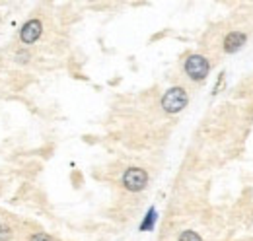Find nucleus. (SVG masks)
<instances>
[{"label": "nucleus", "instance_id": "nucleus-1", "mask_svg": "<svg viewBox=\"0 0 253 241\" xmlns=\"http://www.w3.org/2000/svg\"><path fill=\"white\" fill-rule=\"evenodd\" d=\"M160 105H162V111L164 113L177 115V113H181L189 105V93H187L185 88H181V86H173V88L164 91V95L160 99Z\"/></svg>", "mask_w": 253, "mask_h": 241}, {"label": "nucleus", "instance_id": "nucleus-2", "mask_svg": "<svg viewBox=\"0 0 253 241\" xmlns=\"http://www.w3.org/2000/svg\"><path fill=\"white\" fill-rule=\"evenodd\" d=\"M183 72L191 82L203 84L211 74V62L205 55L191 53V55H187V59L183 60Z\"/></svg>", "mask_w": 253, "mask_h": 241}, {"label": "nucleus", "instance_id": "nucleus-3", "mask_svg": "<svg viewBox=\"0 0 253 241\" xmlns=\"http://www.w3.org/2000/svg\"><path fill=\"white\" fill-rule=\"evenodd\" d=\"M121 183L128 193H140L148 187V173L142 167H128L121 177Z\"/></svg>", "mask_w": 253, "mask_h": 241}, {"label": "nucleus", "instance_id": "nucleus-4", "mask_svg": "<svg viewBox=\"0 0 253 241\" xmlns=\"http://www.w3.org/2000/svg\"><path fill=\"white\" fill-rule=\"evenodd\" d=\"M41 33H43V24H41V20L32 18V20H28V22L22 24V28L18 31V37H20V41H22L24 45H33V43L39 41Z\"/></svg>", "mask_w": 253, "mask_h": 241}, {"label": "nucleus", "instance_id": "nucleus-5", "mask_svg": "<svg viewBox=\"0 0 253 241\" xmlns=\"http://www.w3.org/2000/svg\"><path fill=\"white\" fill-rule=\"evenodd\" d=\"M246 43H248V35H246V31H230L226 37H224V53H228V55H236V53H240L244 47H246Z\"/></svg>", "mask_w": 253, "mask_h": 241}, {"label": "nucleus", "instance_id": "nucleus-6", "mask_svg": "<svg viewBox=\"0 0 253 241\" xmlns=\"http://www.w3.org/2000/svg\"><path fill=\"white\" fill-rule=\"evenodd\" d=\"M156 222H158V210H156L154 206H150V208L146 210V214H144V218H142L138 230H140V232H152V230L156 228Z\"/></svg>", "mask_w": 253, "mask_h": 241}, {"label": "nucleus", "instance_id": "nucleus-7", "mask_svg": "<svg viewBox=\"0 0 253 241\" xmlns=\"http://www.w3.org/2000/svg\"><path fill=\"white\" fill-rule=\"evenodd\" d=\"M177 241H205L197 232H193V230H185V232H181L179 234V238Z\"/></svg>", "mask_w": 253, "mask_h": 241}, {"label": "nucleus", "instance_id": "nucleus-8", "mask_svg": "<svg viewBox=\"0 0 253 241\" xmlns=\"http://www.w3.org/2000/svg\"><path fill=\"white\" fill-rule=\"evenodd\" d=\"M30 59H32V53H30L28 49H20V51L16 53V57H14V60H16L18 64H28Z\"/></svg>", "mask_w": 253, "mask_h": 241}, {"label": "nucleus", "instance_id": "nucleus-9", "mask_svg": "<svg viewBox=\"0 0 253 241\" xmlns=\"http://www.w3.org/2000/svg\"><path fill=\"white\" fill-rule=\"evenodd\" d=\"M12 238V228L0 222V241H8Z\"/></svg>", "mask_w": 253, "mask_h": 241}, {"label": "nucleus", "instance_id": "nucleus-10", "mask_svg": "<svg viewBox=\"0 0 253 241\" xmlns=\"http://www.w3.org/2000/svg\"><path fill=\"white\" fill-rule=\"evenodd\" d=\"M30 241H55L49 234H45V232H37V234H33Z\"/></svg>", "mask_w": 253, "mask_h": 241}]
</instances>
